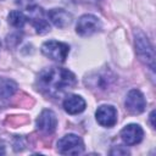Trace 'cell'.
Masks as SVG:
<instances>
[{"mask_svg": "<svg viewBox=\"0 0 156 156\" xmlns=\"http://www.w3.org/2000/svg\"><path fill=\"white\" fill-rule=\"evenodd\" d=\"M57 150L62 155H79L84 151V144L78 135L66 134L57 141Z\"/></svg>", "mask_w": 156, "mask_h": 156, "instance_id": "3957f363", "label": "cell"}, {"mask_svg": "<svg viewBox=\"0 0 156 156\" xmlns=\"http://www.w3.org/2000/svg\"><path fill=\"white\" fill-rule=\"evenodd\" d=\"M57 126L56 115L51 110H44L37 118V127L40 132L45 134H51L55 132Z\"/></svg>", "mask_w": 156, "mask_h": 156, "instance_id": "9c48e42d", "label": "cell"}, {"mask_svg": "<svg viewBox=\"0 0 156 156\" xmlns=\"http://www.w3.org/2000/svg\"><path fill=\"white\" fill-rule=\"evenodd\" d=\"M110 154H111V155H127V154H129V151H128L126 147L118 145V146H115V147L110 151Z\"/></svg>", "mask_w": 156, "mask_h": 156, "instance_id": "9a60e30c", "label": "cell"}, {"mask_svg": "<svg viewBox=\"0 0 156 156\" xmlns=\"http://www.w3.org/2000/svg\"><path fill=\"white\" fill-rule=\"evenodd\" d=\"M135 48H136V52H138L139 57L144 62H146V65H149L151 69H154L155 68L154 49H152L150 41L147 40V38L143 33L136 34V37H135Z\"/></svg>", "mask_w": 156, "mask_h": 156, "instance_id": "5b68a950", "label": "cell"}, {"mask_svg": "<svg viewBox=\"0 0 156 156\" xmlns=\"http://www.w3.org/2000/svg\"><path fill=\"white\" fill-rule=\"evenodd\" d=\"M48 18L57 28H66L72 23V15L63 9H52L48 12Z\"/></svg>", "mask_w": 156, "mask_h": 156, "instance_id": "8fae6325", "label": "cell"}, {"mask_svg": "<svg viewBox=\"0 0 156 156\" xmlns=\"http://www.w3.org/2000/svg\"><path fill=\"white\" fill-rule=\"evenodd\" d=\"M0 48H1V43H0Z\"/></svg>", "mask_w": 156, "mask_h": 156, "instance_id": "e0dca14e", "label": "cell"}, {"mask_svg": "<svg viewBox=\"0 0 156 156\" xmlns=\"http://www.w3.org/2000/svg\"><path fill=\"white\" fill-rule=\"evenodd\" d=\"M96 121L102 127H113L117 122V111L111 105H101L95 112Z\"/></svg>", "mask_w": 156, "mask_h": 156, "instance_id": "ba28073f", "label": "cell"}, {"mask_svg": "<svg viewBox=\"0 0 156 156\" xmlns=\"http://www.w3.org/2000/svg\"><path fill=\"white\" fill-rule=\"evenodd\" d=\"M27 11L29 12L30 23L35 28L37 33L44 34V33H48L50 30V24L45 20L44 12L40 7H38L37 5H29V6H27Z\"/></svg>", "mask_w": 156, "mask_h": 156, "instance_id": "52a82bcc", "label": "cell"}, {"mask_svg": "<svg viewBox=\"0 0 156 156\" xmlns=\"http://www.w3.org/2000/svg\"><path fill=\"white\" fill-rule=\"evenodd\" d=\"M100 29H101V21L96 16L90 13L80 16L76 26V32L80 37H90L98 33Z\"/></svg>", "mask_w": 156, "mask_h": 156, "instance_id": "277c9868", "label": "cell"}, {"mask_svg": "<svg viewBox=\"0 0 156 156\" xmlns=\"http://www.w3.org/2000/svg\"><path fill=\"white\" fill-rule=\"evenodd\" d=\"M41 52L52 61L63 62L69 52V46L62 41L48 40L41 45Z\"/></svg>", "mask_w": 156, "mask_h": 156, "instance_id": "7a4b0ae2", "label": "cell"}, {"mask_svg": "<svg viewBox=\"0 0 156 156\" xmlns=\"http://www.w3.org/2000/svg\"><path fill=\"white\" fill-rule=\"evenodd\" d=\"M7 21H9V23H10L12 27H15V28H22V27L26 24V22H27V17H26L21 11L13 10V11H11V12L9 13Z\"/></svg>", "mask_w": 156, "mask_h": 156, "instance_id": "5bb4252c", "label": "cell"}, {"mask_svg": "<svg viewBox=\"0 0 156 156\" xmlns=\"http://www.w3.org/2000/svg\"><path fill=\"white\" fill-rule=\"evenodd\" d=\"M124 105H126V110L128 112H130L133 115H139V113L144 112V110L146 107V101L140 90L132 89L127 94Z\"/></svg>", "mask_w": 156, "mask_h": 156, "instance_id": "8992f818", "label": "cell"}, {"mask_svg": "<svg viewBox=\"0 0 156 156\" xmlns=\"http://www.w3.org/2000/svg\"><path fill=\"white\" fill-rule=\"evenodd\" d=\"M16 83L10 79H0V107H2L16 91Z\"/></svg>", "mask_w": 156, "mask_h": 156, "instance_id": "4fadbf2b", "label": "cell"}, {"mask_svg": "<svg viewBox=\"0 0 156 156\" xmlns=\"http://www.w3.org/2000/svg\"><path fill=\"white\" fill-rule=\"evenodd\" d=\"M62 106L65 108V111L69 115H78L80 112H83L85 110V100L79 96V95H68L63 102Z\"/></svg>", "mask_w": 156, "mask_h": 156, "instance_id": "7c38bea8", "label": "cell"}, {"mask_svg": "<svg viewBox=\"0 0 156 156\" xmlns=\"http://www.w3.org/2000/svg\"><path fill=\"white\" fill-rule=\"evenodd\" d=\"M76 83V76L71 71L61 67L45 68L38 77L39 89L50 96H57L67 89H72Z\"/></svg>", "mask_w": 156, "mask_h": 156, "instance_id": "6da1fadb", "label": "cell"}, {"mask_svg": "<svg viewBox=\"0 0 156 156\" xmlns=\"http://www.w3.org/2000/svg\"><path fill=\"white\" fill-rule=\"evenodd\" d=\"M154 118H155V111H151V113H150V122H151V126L155 128V122H154Z\"/></svg>", "mask_w": 156, "mask_h": 156, "instance_id": "2e32d148", "label": "cell"}, {"mask_svg": "<svg viewBox=\"0 0 156 156\" xmlns=\"http://www.w3.org/2000/svg\"><path fill=\"white\" fill-rule=\"evenodd\" d=\"M144 130L139 124H127L121 130V139L127 145H136L143 140Z\"/></svg>", "mask_w": 156, "mask_h": 156, "instance_id": "30bf717a", "label": "cell"}]
</instances>
